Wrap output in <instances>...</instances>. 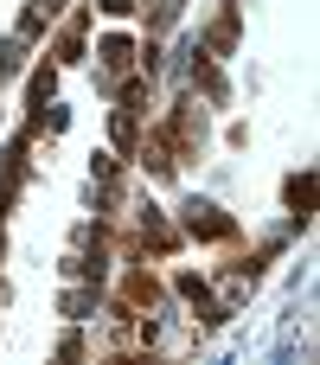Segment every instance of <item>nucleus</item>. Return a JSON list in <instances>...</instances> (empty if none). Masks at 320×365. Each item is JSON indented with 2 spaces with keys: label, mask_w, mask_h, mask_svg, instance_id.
I'll return each instance as SVG.
<instances>
[{
  "label": "nucleus",
  "mask_w": 320,
  "mask_h": 365,
  "mask_svg": "<svg viewBox=\"0 0 320 365\" xmlns=\"http://www.w3.org/2000/svg\"><path fill=\"white\" fill-rule=\"evenodd\" d=\"M186 225H192L199 237H231V218H218L212 205H192V218H186Z\"/></svg>",
  "instance_id": "1"
}]
</instances>
